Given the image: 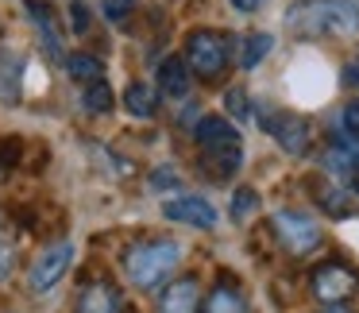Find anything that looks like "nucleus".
Returning a JSON list of instances; mask_svg holds the SVG:
<instances>
[{
  "instance_id": "1",
  "label": "nucleus",
  "mask_w": 359,
  "mask_h": 313,
  "mask_svg": "<svg viewBox=\"0 0 359 313\" xmlns=\"http://www.w3.org/2000/svg\"><path fill=\"white\" fill-rule=\"evenodd\" d=\"M286 24L294 35H355L359 32V8L351 0H302L286 12Z\"/></svg>"
},
{
  "instance_id": "2",
  "label": "nucleus",
  "mask_w": 359,
  "mask_h": 313,
  "mask_svg": "<svg viewBox=\"0 0 359 313\" xmlns=\"http://www.w3.org/2000/svg\"><path fill=\"white\" fill-rule=\"evenodd\" d=\"M178 259H182V248L174 240H140L124 251V274L132 279V286L155 290L170 279Z\"/></svg>"
},
{
  "instance_id": "3",
  "label": "nucleus",
  "mask_w": 359,
  "mask_h": 313,
  "mask_svg": "<svg viewBox=\"0 0 359 313\" xmlns=\"http://www.w3.org/2000/svg\"><path fill=\"white\" fill-rule=\"evenodd\" d=\"M186 66H194L197 78L212 81L228 66V39L217 32H194L186 39Z\"/></svg>"
},
{
  "instance_id": "4",
  "label": "nucleus",
  "mask_w": 359,
  "mask_h": 313,
  "mask_svg": "<svg viewBox=\"0 0 359 313\" xmlns=\"http://www.w3.org/2000/svg\"><path fill=\"white\" fill-rule=\"evenodd\" d=\"M271 228H274L278 244L290 251V255H309V251L320 244L317 220L305 217V213H294V209H278V213L271 217Z\"/></svg>"
},
{
  "instance_id": "5",
  "label": "nucleus",
  "mask_w": 359,
  "mask_h": 313,
  "mask_svg": "<svg viewBox=\"0 0 359 313\" xmlns=\"http://www.w3.org/2000/svg\"><path fill=\"white\" fill-rule=\"evenodd\" d=\"M70 259H74V248L70 240H58V244H47V248L35 255L32 271H27V282L32 290H50L66 271H70Z\"/></svg>"
},
{
  "instance_id": "6",
  "label": "nucleus",
  "mask_w": 359,
  "mask_h": 313,
  "mask_svg": "<svg viewBox=\"0 0 359 313\" xmlns=\"http://www.w3.org/2000/svg\"><path fill=\"white\" fill-rule=\"evenodd\" d=\"M355 290H359V274L344 263H325L313 271V294H317V302H344Z\"/></svg>"
},
{
  "instance_id": "7",
  "label": "nucleus",
  "mask_w": 359,
  "mask_h": 313,
  "mask_svg": "<svg viewBox=\"0 0 359 313\" xmlns=\"http://www.w3.org/2000/svg\"><path fill=\"white\" fill-rule=\"evenodd\" d=\"M240 163H243V147H240V140H232V143H212V147H205V151H201V171L209 174V182H224V178H232V174L240 171Z\"/></svg>"
},
{
  "instance_id": "8",
  "label": "nucleus",
  "mask_w": 359,
  "mask_h": 313,
  "mask_svg": "<svg viewBox=\"0 0 359 313\" xmlns=\"http://www.w3.org/2000/svg\"><path fill=\"white\" fill-rule=\"evenodd\" d=\"M163 217L174 225H194V228H212L217 225V209L205 197H174L163 205Z\"/></svg>"
},
{
  "instance_id": "9",
  "label": "nucleus",
  "mask_w": 359,
  "mask_h": 313,
  "mask_svg": "<svg viewBox=\"0 0 359 313\" xmlns=\"http://www.w3.org/2000/svg\"><path fill=\"white\" fill-rule=\"evenodd\" d=\"M201 309V286L197 279H178L163 290L158 298V313H197Z\"/></svg>"
},
{
  "instance_id": "10",
  "label": "nucleus",
  "mask_w": 359,
  "mask_h": 313,
  "mask_svg": "<svg viewBox=\"0 0 359 313\" xmlns=\"http://www.w3.org/2000/svg\"><path fill=\"white\" fill-rule=\"evenodd\" d=\"M266 128L274 132V140L282 143V151H286V155H305V147H309V124H305L302 116L282 112L278 120H266Z\"/></svg>"
},
{
  "instance_id": "11",
  "label": "nucleus",
  "mask_w": 359,
  "mask_h": 313,
  "mask_svg": "<svg viewBox=\"0 0 359 313\" xmlns=\"http://www.w3.org/2000/svg\"><path fill=\"white\" fill-rule=\"evenodd\" d=\"M74 313H120V290L112 282H89Z\"/></svg>"
},
{
  "instance_id": "12",
  "label": "nucleus",
  "mask_w": 359,
  "mask_h": 313,
  "mask_svg": "<svg viewBox=\"0 0 359 313\" xmlns=\"http://www.w3.org/2000/svg\"><path fill=\"white\" fill-rule=\"evenodd\" d=\"M158 89L163 93H170V97H186V89H189V66H186V58H163V66H158Z\"/></svg>"
},
{
  "instance_id": "13",
  "label": "nucleus",
  "mask_w": 359,
  "mask_h": 313,
  "mask_svg": "<svg viewBox=\"0 0 359 313\" xmlns=\"http://www.w3.org/2000/svg\"><path fill=\"white\" fill-rule=\"evenodd\" d=\"M124 109L132 112V116H140V120H151L155 109H158V89L147 86V81H132L128 93H124Z\"/></svg>"
},
{
  "instance_id": "14",
  "label": "nucleus",
  "mask_w": 359,
  "mask_h": 313,
  "mask_svg": "<svg viewBox=\"0 0 359 313\" xmlns=\"http://www.w3.org/2000/svg\"><path fill=\"white\" fill-rule=\"evenodd\" d=\"M194 135H197V143H201V147L240 140V132L232 128V120H224V116H201V120H197V128H194Z\"/></svg>"
},
{
  "instance_id": "15",
  "label": "nucleus",
  "mask_w": 359,
  "mask_h": 313,
  "mask_svg": "<svg viewBox=\"0 0 359 313\" xmlns=\"http://www.w3.org/2000/svg\"><path fill=\"white\" fill-rule=\"evenodd\" d=\"M205 313H248V302H243V294L232 282H220L209 294V302H205Z\"/></svg>"
},
{
  "instance_id": "16",
  "label": "nucleus",
  "mask_w": 359,
  "mask_h": 313,
  "mask_svg": "<svg viewBox=\"0 0 359 313\" xmlns=\"http://www.w3.org/2000/svg\"><path fill=\"white\" fill-rule=\"evenodd\" d=\"M66 70H70V78L81 81V86H89V81H101V78H104V66L97 62L93 55H86V51H74V55L66 58Z\"/></svg>"
},
{
  "instance_id": "17",
  "label": "nucleus",
  "mask_w": 359,
  "mask_h": 313,
  "mask_svg": "<svg viewBox=\"0 0 359 313\" xmlns=\"http://www.w3.org/2000/svg\"><path fill=\"white\" fill-rule=\"evenodd\" d=\"M24 8H27V16H35V27H39L43 43L58 55L62 47H58V39H55V12H50V4H43V0H24Z\"/></svg>"
},
{
  "instance_id": "18",
  "label": "nucleus",
  "mask_w": 359,
  "mask_h": 313,
  "mask_svg": "<svg viewBox=\"0 0 359 313\" xmlns=\"http://www.w3.org/2000/svg\"><path fill=\"white\" fill-rule=\"evenodd\" d=\"M317 201H320V209H325L328 217H336V220L351 217V197L344 194V189H336V186H320L317 189Z\"/></svg>"
},
{
  "instance_id": "19",
  "label": "nucleus",
  "mask_w": 359,
  "mask_h": 313,
  "mask_svg": "<svg viewBox=\"0 0 359 313\" xmlns=\"http://www.w3.org/2000/svg\"><path fill=\"white\" fill-rule=\"evenodd\" d=\"M81 105H86L89 112H112V105H116V97H112V89L104 86V81H89L86 93H81Z\"/></svg>"
},
{
  "instance_id": "20",
  "label": "nucleus",
  "mask_w": 359,
  "mask_h": 313,
  "mask_svg": "<svg viewBox=\"0 0 359 313\" xmlns=\"http://www.w3.org/2000/svg\"><path fill=\"white\" fill-rule=\"evenodd\" d=\"M271 47H274V39H271V35H251V39L243 43L240 66H243V70H255V66L263 62L266 55H271Z\"/></svg>"
},
{
  "instance_id": "21",
  "label": "nucleus",
  "mask_w": 359,
  "mask_h": 313,
  "mask_svg": "<svg viewBox=\"0 0 359 313\" xmlns=\"http://www.w3.org/2000/svg\"><path fill=\"white\" fill-rule=\"evenodd\" d=\"M16 78H20V62L0 51V97H4V101H16V97H20Z\"/></svg>"
},
{
  "instance_id": "22",
  "label": "nucleus",
  "mask_w": 359,
  "mask_h": 313,
  "mask_svg": "<svg viewBox=\"0 0 359 313\" xmlns=\"http://www.w3.org/2000/svg\"><path fill=\"white\" fill-rule=\"evenodd\" d=\"M328 166L332 171H359V147L355 143H336L332 151H328Z\"/></svg>"
},
{
  "instance_id": "23",
  "label": "nucleus",
  "mask_w": 359,
  "mask_h": 313,
  "mask_svg": "<svg viewBox=\"0 0 359 313\" xmlns=\"http://www.w3.org/2000/svg\"><path fill=\"white\" fill-rule=\"evenodd\" d=\"M255 209H259V194L251 186H243V189H236V194H232V217L236 220H248Z\"/></svg>"
},
{
  "instance_id": "24",
  "label": "nucleus",
  "mask_w": 359,
  "mask_h": 313,
  "mask_svg": "<svg viewBox=\"0 0 359 313\" xmlns=\"http://www.w3.org/2000/svg\"><path fill=\"white\" fill-rule=\"evenodd\" d=\"M224 105H228V116H236V120H248L251 116V101H248L243 89H228Z\"/></svg>"
},
{
  "instance_id": "25",
  "label": "nucleus",
  "mask_w": 359,
  "mask_h": 313,
  "mask_svg": "<svg viewBox=\"0 0 359 313\" xmlns=\"http://www.w3.org/2000/svg\"><path fill=\"white\" fill-rule=\"evenodd\" d=\"M89 24H93L89 8L81 4V0H74V4H70V32H74V35H86V32H89Z\"/></svg>"
},
{
  "instance_id": "26",
  "label": "nucleus",
  "mask_w": 359,
  "mask_h": 313,
  "mask_svg": "<svg viewBox=\"0 0 359 313\" xmlns=\"http://www.w3.org/2000/svg\"><path fill=\"white\" fill-rule=\"evenodd\" d=\"M151 189H174L178 186V174L170 171V166H158V171H151Z\"/></svg>"
},
{
  "instance_id": "27",
  "label": "nucleus",
  "mask_w": 359,
  "mask_h": 313,
  "mask_svg": "<svg viewBox=\"0 0 359 313\" xmlns=\"http://www.w3.org/2000/svg\"><path fill=\"white\" fill-rule=\"evenodd\" d=\"M132 8H135V0H104V16H109V20L132 16Z\"/></svg>"
},
{
  "instance_id": "28",
  "label": "nucleus",
  "mask_w": 359,
  "mask_h": 313,
  "mask_svg": "<svg viewBox=\"0 0 359 313\" xmlns=\"http://www.w3.org/2000/svg\"><path fill=\"white\" fill-rule=\"evenodd\" d=\"M344 128L359 135V101H348V105H344Z\"/></svg>"
},
{
  "instance_id": "29",
  "label": "nucleus",
  "mask_w": 359,
  "mask_h": 313,
  "mask_svg": "<svg viewBox=\"0 0 359 313\" xmlns=\"http://www.w3.org/2000/svg\"><path fill=\"white\" fill-rule=\"evenodd\" d=\"M8 274H12V248L0 240V282L8 279Z\"/></svg>"
},
{
  "instance_id": "30",
  "label": "nucleus",
  "mask_w": 359,
  "mask_h": 313,
  "mask_svg": "<svg viewBox=\"0 0 359 313\" xmlns=\"http://www.w3.org/2000/svg\"><path fill=\"white\" fill-rule=\"evenodd\" d=\"M232 4H236L240 12H255V8H263L266 0H232Z\"/></svg>"
},
{
  "instance_id": "31",
  "label": "nucleus",
  "mask_w": 359,
  "mask_h": 313,
  "mask_svg": "<svg viewBox=\"0 0 359 313\" xmlns=\"http://www.w3.org/2000/svg\"><path fill=\"white\" fill-rule=\"evenodd\" d=\"M325 313H351V309H344V305H328Z\"/></svg>"
},
{
  "instance_id": "32",
  "label": "nucleus",
  "mask_w": 359,
  "mask_h": 313,
  "mask_svg": "<svg viewBox=\"0 0 359 313\" xmlns=\"http://www.w3.org/2000/svg\"><path fill=\"white\" fill-rule=\"evenodd\" d=\"M355 194H359V182H355Z\"/></svg>"
}]
</instances>
